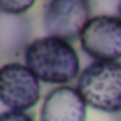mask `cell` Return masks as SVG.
Wrapping results in <instances>:
<instances>
[{"label": "cell", "instance_id": "1", "mask_svg": "<svg viewBox=\"0 0 121 121\" xmlns=\"http://www.w3.org/2000/svg\"><path fill=\"white\" fill-rule=\"evenodd\" d=\"M26 66L47 84L67 86L80 76V57L70 41L46 36L30 41L24 50Z\"/></svg>", "mask_w": 121, "mask_h": 121}, {"label": "cell", "instance_id": "2", "mask_svg": "<svg viewBox=\"0 0 121 121\" xmlns=\"http://www.w3.org/2000/svg\"><path fill=\"white\" fill-rule=\"evenodd\" d=\"M77 90L87 105L94 110L117 114L121 111V63H90L77 78Z\"/></svg>", "mask_w": 121, "mask_h": 121}, {"label": "cell", "instance_id": "3", "mask_svg": "<svg viewBox=\"0 0 121 121\" xmlns=\"http://www.w3.org/2000/svg\"><path fill=\"white\" fill-rule=\"evenodd\" d=\"M41 95L39 77L22 63H9L0 70V100L13 111H27Z\"/></svg>", "mask_w": 121, "mask_h": 121}, {"label": "cell", "instance_id": "4", "mask_svg": "<svg viewBox=\"0 0 121 121\" xmlns=\"http://www.w3.org/2000/svg\"><path fill=\"white\" fill-rule=\"evenodd\" d=\"M81 48L95 61L121 60V19L93 16L80 34Z\"/></svg>", "mask_w": 121, "mask_h": 121}, {"label": "cell", "instance_id": "5", "mask_svg": "<svg viewBox=\"0 0 121 121\" xmlns=\"http://www.w3.org/2000/svg\"><path fill=\"white\" fill-rule=\"evenodd\" d=\"M91 17L88 0H50L44 7L43 26L48 36L73 41Z\"/></svg>", "mask_w": 121, "mask_h": 121}, {"label": "cell", "instance_id": "6", "mask_svg": "<svg viewBox=\"0 0 121 121\" xmlns=\"http://www.w3.org/2000/svg\"><path fill=\"white\" fill-rule=\"evenodd\" d=\"M87 107L77 87L58 86L44 97L40 121H86Z\"/></svg>", "mask_w": 121, "mask_h": 121}, {"label": "cell", "instance_id": "7", "mask_svg": "<svg viewBox=\"0 0 121 121\" xmlns=\"http://www.w3.org/2000/svg\"><path fill=\"white\" fill-rule=\"evenodd\" d=\"M31 34L30 23L23 16H10L2 13V27H0V44L4 53H16L30 44Z\"/></svg>", "mask_w": 121, "mask_h": 121}, {"label": "cell", "instance_id": "8", "mask_svg": "<svg viewBox=\"0 0 121 121\" xmlns=\"http://www.w3.org/2000/svg\"><path fill=\"white\" fill-rule=\"evenodd\" d=\"M36 3V0H0V9L3 14L23 16Z\"/></svg>", "mask_w": 121, "mask_h": 121}, {"label": "cell", "instance_id": "9", "mask_svg": "<svg viewBox=\"0 0 121 121\" xmlns=\"http://www.w3.org/2000/svg\"><path fill=\"white\" fill-rule=\"evenodd\" d=\"M88 3L95 16H115L114 12L118 13L120 0H88Z\"/></svg>", "mask_w": 121, "mask_h": 121}, {"label": "cell", "instance_id": "10", "mask_svg": "<svg viewBox=\"0 0 121 121\" xmlns=\"http://www.w3.org/2000/svg\"><path fill=\"white\" fill-rule=\"evenodd\" d=\"M0 121H36V120L27 111H13V110H7V111H3L2 112V115H0Z\"/></svg>", "mask_w": 121, "mask_h": 121}, {"label": "cell", "instance_id": "11", "mask_svg": "<svg viewBox=\"0 0 121 121\" xmlns=\"http://www.w3.org/2000/svg\"><path fill=\"white\" fill-rule=\"evenodd\" d=\"M114 121H121V111L114 114Z\"/></svg>", "mask_w": 121, "mask_h": 121}, {"label": "cell", "instance_id": "12", "mask_svg": "<svg viewBox=\"0 0 121 121\" xmlns=\"http://www.w3.org/2000/svg\"><path fill=\"white\" fill-rule=\"evenodd\" d=\"M118 17L121 19V0H120V3H118Z\"/></svg>", "mask_w": 121, "mask_h": 121}]
</instances>
